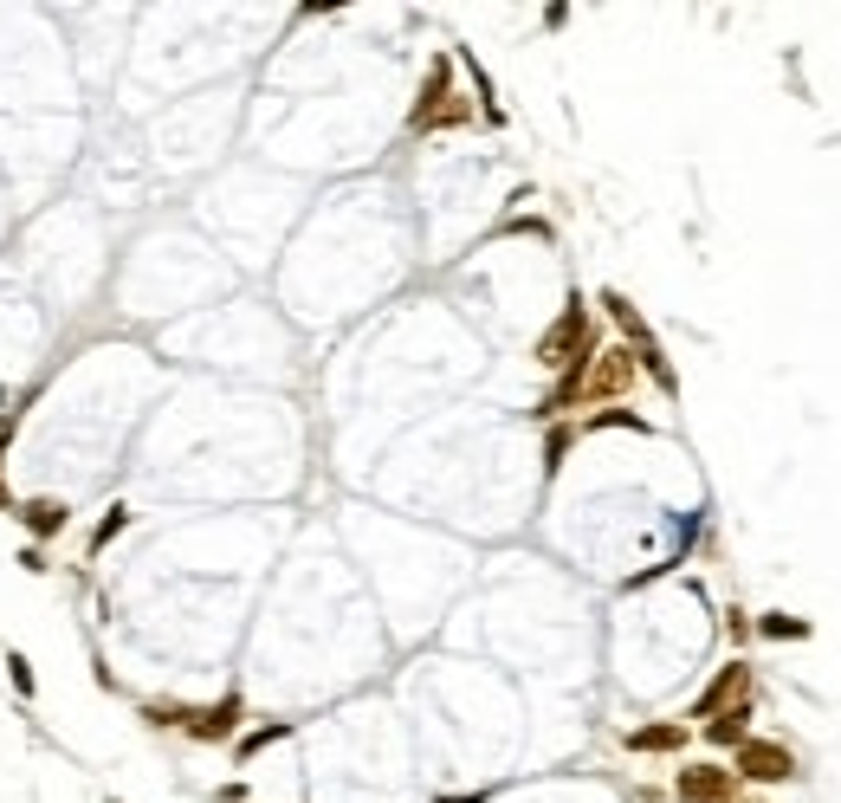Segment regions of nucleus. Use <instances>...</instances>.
<instances>
[{
  "label": "nucleus",
  "instance_id": "f257e3e1",
  "mask_svg": "<svg viewBox=\"0 0 841 803\" xmlns=\"http://www.w3.org/2000/svg\"><path fill=\"white\" fill-rule=\"evenodd\" d=\"M583 357H589V318H583V305H570L563 324L537 344V363H544V370H570V363H583Z\"/></svg>",
  "mask_w": 841,
  "mask_h": 803
},
{
  "label": "nucleus",
  "instance_id": "f03ea898",
  "mask_svg": "<svg viewBox=\"0 0 841 803\" xmlns=\"http://www.w3.org/2000/svg\"><path fill=\"white\" fill-rule=\"evenodd\" d=\"M738 771L757 778V784H783V778H796V758H790V745H777V739H744Z\"/></svg>",
  "mask_w": 841,
  "mask_h": 803
},
{
  "label": "nucleus",
  "instance_id": "7ed1b4c3",
  "mask_svg": "<svg viewBox=\"0 0 841 803\" xmlns=\"http://www.w3.org/2000/svg\"><path fill=\"white\" fill-rule=\"evenodd\" d=\"M744 693H751V668H725L719 680L706 687V700H699V719H719V713H732V706H744Z\"/></svg>",
  "mask_w": 841,
  "mask_h": 803
},
{
  "label": "nucleus",
  "instance_id": "20e7f679",
  "mask_svg": "<svg viewBox=\"0 0 841 803\" xmlns=\"http://www.w3.org/2000/svg\"><path fill=\"white\" fill-rule=\"evenodd\" d=\"M447 117V59H434V72H427V91H421V111H415V130L440 124Z\"/></svg>",
  "mask_w": 841,
  "mask_h": 803
},
{
  "label": "nucleus",
  "instance_id": "39448f33",
  "mask_svg": "<svg viewBox=\"0 0 841 803\" xmlns=\"http://www.w3.org/2000/svg\"><path fill=\"white\" fill-rule=\"evenodd\" d=\"M680 791L693 803H725L732 797V771H680Z\"/></svg>",
  "mask_w": 841,
  "mask_h": 803
},
{
  "label": "nucleus",
  "instance_id": "423d86ee",
  "mask_svg": "<svg viewBox=\"0 0 841 803\" xmlns=\"http://www.w3.org/2000/svg\"><path fill=\"white\" fill-rule=\"evenodd\" d=\"M233 719H240V700H220L214 713L188 719V732H201V739H227V732H233Z\"/></svg>",
  "mask_w": 841,
  "mask_h": 803
},
{
  "label": "nucleus",
  "instance_id": "0eeeda50",
  "mask_svg": "<svg viewBox=\"0 0 841 803\" xmlns=\"http://www.w3.org/2000/svg\"><path fill=\"white\" fill-rule=\"evenodd\" d=\"M26 525H33L39 538H52L65 525V506H59V499H33V506H26Z\"/></svg>",
  "mask_w": 841,
  "mask_h": 803
},
{
  "label": "nucleus",
  "instance_id": "6e6552de",
  "mask_svg": "<svg viewBox=\"0 0 841 803\" xmlns=\"http://www.w3.org/2000/svg\"><path fill=\"white\" fill-rule=\"evenodd\" d=\"M680 739H686L680 726H641V732H634L628 745H634V752H673V745H680Z\"/></svg>",
  "mask_w": 841,
  "mask_h": 803
},
{
  "label": "nucleus",
  "instance_id": "1a4fd4ad",
  "mask_svg": "<svg viewBox=\"0 0 841 803\" xmlns=\"http://www.w3.org/2000/svg\"><path fill=\"white\" fill-rule=\"evenodd\" d=\"M744 719H751V706H732V713H719V719H706V732H712V745H732V739H744Z\"/></svg>",
  "mask_w": 841,
  "mask_h": 803
},
{
  "label": "nucleus",
  "instance_id": "9d476101",
  "mask_svg": "<svg viewBox=\"0 0 841 803\" xmlns=\"http://www.w3.org/2000/svg\"><path fill=\"white\" fill-rule=\"evenodd\" d=\"M757 629H764V635H777V642H803V635H809V622H796V616H764Z\"/></svg>",
  "mask_w": 841,
  "mask_h": 803
},
{
  "label": "nucleus",
  "instance_id": "9b49d317",
  "mask_svg": "<svg viewBox=\"0 0 841 803\" xmlns=\"http://www.w3.org/2000/svg\"><path fill=\"white\" fill-rule=\"evenodd\" d=\"M123 519H130V512H123V506H110V519L98 525V544H110V538H117V532H123Z\"/></svg>",
  "mask_w": 841,
  "mask_h": 803
},
{
  "label": "nucleus",
  "instance_id": "f8f14e48",
  "mask_svg": "<svg viewBox=\"0 0 841 803\" xmlns=\"http://www.w3.org/2000/svg\"><path fill=\"white\" fill-rule=\"evenodd\" d=\"M7 668H13V687H20V693H33V668H26V661H20V655H13V661H7Z\"/></svg>",
  "mask_w": 841,
  "mask_h": 803
},
{
  "label": "nucleus",
  "instance_id": "ddd939ff",
  "mask_svg": "<svg viewBox=\"0 0 841 803\" xmlns=\"http://www.w3.org/2000/svg\"><path fill=\"white\" fill-rule=\"evenodd\" d=\"M272 739H285V726H266V732H253V739H246L240 752H259V745H272Z\"/></svg>",
  "mask_w": 841,
  "mask_h": 803
},
{
  "label": "nucleus",
  "instance_id": "4468645a",
  "mask_svg": "<svg viewBox=\"0 0 841 803\" xmlns=\"http://www.w3.org/2000/svg\"><path fill=\"white\" fill-rule=\"evenodd\" d=\"M0 441H7V428H0Z\"/></svg>",
  "mask_w": 841,
  "mask_h": 803
}]
</instances>
